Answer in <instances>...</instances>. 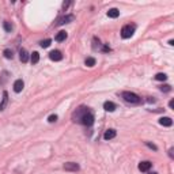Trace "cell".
I'll return each instance as SVG.
<instances>
[{
    "mask_svg": "<svg viewBox=\"0 0 174 174\" xmlns=\"http://www.w3.org/2000/svg\"><path fill=\"white\" fill-rule=\"evenodd\" d=\"M3 26H4L5 31H11V30H12V26L10 24V22H4V24H3Z\"/></svg>",
    "mask_w": 174,
    "mask_h": 174,
    "instance_id": "22",
    "label": "cell"
},
{
    "mask_svg": "<svg viewBox=\"0 0 174 174\" xmlns=\"http://www.w3.org/2000/svg\"><path fill=\"white\" fill-rule=\"evenodd\" d=\"M7 102H8V92L4 91V92H3L2 102H0V110H4L5 106H7Z\"/></svg>",
    "mask_w": 174,
    "mask_h": 174,
    "instance_id": "13",
    "label": "cell"
},
{
    "mask_svg": "<svg viewBox=\"0 0 174 174\" xmlns=\"http://www.w3.org/2000/svg\"><path fill=\"white\" fill-rule=\"evenodd\" d=\"M4 57H5V59H12V57H14L12 50H10V49H5V50H4Z\"/></svg>",
    "mask_w": 174,
    "mask_h": 174,
    "instance_id": "20",
    "label": "cell"
},
{
    "mask_svg": "<svg viewBox=\"0 0 174 174\" xmlns=\"http://www.w3.org/2000/svg\"><path fill=\"white\" fill-rule=\"evenodd\" d=\"M169 155H170V158H173V148L169 150Z\"/></svg>",
    "mask_w": 174,
    "mask_h": 174,
    "instance_id": "28",
    "label": "cell"
},
{
    "mask_svg": "<svg viewBox=\"0 0 174 174\" xmlns=\"http://www.w3.org/2000/svg\"><path fill=\"white\" fill-rule=\"evenodd\" d=\"M50 42H52V41L48 38V40H44V41H41V42H40V45L42 46V48H48V46L50 45Z\"/></svg>",
    "mask_w": 174,
    "mask_h": 174,
    "instance_id": "21",
    "label": "cell"
},
{
    "mask_svg": "<svg viewBox=\"0 0 174 174\" xmlns=\"http://www.w3.org/2000/svg\"><path fill=\"white\" fill-rule=\"evenodd\" d=\"M79 122L83 124V125H86V127H91V125L94 124V114H92V111L89 110L83 117H82Z\"/></svg>",
    "mask_w": 174,
    "mask_h": 174,
    "instance_id": "3",
    "label": "cell"
},
{
    "mask_svg": "<svg viewBox=\"0 0 174 174\" xmlns=\"http://www.w3.org/2000/svg\"><path fill=\"white\" fill-rule=\"evenodd\" d=\"M30 60H31L33 64H37V63L40 61V53H38V52H33V53H31V57H30Z\"/></svg>",
    "mask_w": 174,
    "mask_h": 174,
    "instance_id": "16",
    "label": "cell"
},
{
    "mask_svg": "<svg viewBox=\"0 0 174 174\" xmlns=\"http://www.w3.org/2000/svg\"><path fill=\"white\" fill-rule=\"evenodd\" d=\"M118 15H120V11L117 10V8H110V10L108 11V16H109V18H117Z\"/></svg>",
    "mask_w": 174,
    "mask_h": 174,
    "instance_id": "15",
    "label": "cell"
},
{
    "mask_svg": "<svg viewBox=\"0 0 174 174\" xmlns=\"http://www.w3.org/2000/svg\"><path fill=\"white\" fill-rule=\"evenodd\" d=\"M64 169L65 170H68V171H78L79 169V165L78 163H75V162H68V163H65L64 165Z\"/></svg>",
    "mask_w": 174,
    "mask_h": 174,
    "instance_id": "8",
    "label": "cell"
},
{
    "mask_svg": "<svg viewBox=\"0 0 174 174\" xmlns=\"http://www.w3.org/2000/svg\"><path fill=\"white\" fill-rule=\"evenodd\" d=\"M121 97H122V99H124L125 102L133 103V105H137V103L141 102V98L139 97L137 94H135V92H130V91H124V92H121Z\"/></svg>",
    "mask_w": 174,
    "mask_h": 174,
    "instance_id": "1",
    "label": "cell"
},
{
    "mask_svg": "<svg viewBox=\"0 0 174 174\" xmlns=\"http://www.w3.org/2000/svg\"><path fill=\"white\" fill-rule=\"evenodd\" d=\"M116 103H113V102H110V101H106L105 103H103V109H105L106 111H114L116 110Z\"/></svg>",
    "mask_w": 174,
    "mask_h": 174,
    "instance_id": "11",
    "label": "cell"
},
{
    "mask_svg": "<svg viewBox=\"0 0 174 174\" xmlns=\"http://www.w3.org/2000/svg\"><path fill=\"white\" fill-rule=\"evenodd\" d=\"M69 4H71V3H69V2L64 3V4H63V8H67V7H68V5H69Z\"/></svg>",
    "mask_w": 174,
    "mask_h": 174,
    "instance_id": "27",
    "label": "cell"
},
{
    "mask_svg": "<svg viewBox=\"0 0 174 174\" xmlns=\"http://www.w3.org/2000/svg\"><path fill=\"white\" fill-rule=\"evenodd\" d=\"M48 121H49V122H54V121H57V116H56V114H52V116H49Z\"/></svg>",
    "mask_w": 174,
    "mask_h": 174,
    "instance_id": "24",
    "label": "cell"
},
{
    "mask_svg": "<svg viewBox=\"0 0 174 174\" xmlns=\"http://www.w3.org/2000/svg\"><path fill=\"white\" fill-rule=\"evenodd\" d=\"M159 124L163 125V127H171L173 125V120L170 117H162V118H159Z\"/></svg>",
    "mask_w": 174,
    "mask_h": 174,
    "instance_id": "12",
    "label": "cell"
},
{
    "mask_svg": "<svg viewBox=\"0 0 174 174\" xmlns=\"http://www.w3.org/2000/svg\"><path fill=\"white\" fill-rule=\"evenodd\" d=\"M169 106H170V108H173V106H174V101H173V99L169 102Z\"/></svg>",
    "mask_w": 174,
    "mask_h": 174,
    "instance_id": "29",
    "label": "cell"
},
{
    "mask_svg": "<svg viewBox=\"0 0 174 174\" xmlns=\"http://www.w3.org/2000/svg\"><path fill=\"white\" fill-rule=\"evenodd\" d=\"M19 59H21L22 63H27V61H29V54H27L26 49H21V50H19Z\"/></svg>",
    "mask_w": 174,
    "mask_h": 174,
    "instance_id": "14",
    "label": "cell"
},
{
    "mask_svg": "<svg viewBox=\"0 0 174 174\" xmlns=\"http://www.w3.org/2000/svg\"><path fill=\"white\" fill-rule=\"evenodd\" d=\"M155 79H156V80H160V82H163V80H166V79H167V76H166V73H156V75H155Z\"/></svg>",
    "mask_w": 174,
    "mask_h": 174,
    "instance_id": "19",
    "label": "cell"
},
{
    "mask_svg": "<svg viewBox=\"0 0 174 174\" xmlns=\"http://www.w3.org/2000/svg\"><path fill=\"white\" fill-rule=\"evenodd\" d=\"M151 167H152V163L148 162V160H144V162L139 163V170L140 171H148Z\"/></svg>",
    "mask_w": 174,
    "mask_h": 174,
    "instance_id": "9",
    "label": "cell"
},
{
    "mask_svg": "<svg viewBox=\"0 0 174 174\" xmlns=\"http://www.w3.org/2000/svg\"><path fill=\"white\" fill-rule=\"evenodd\" d=\"M116 135H117V132L114 129H108L103 133V139H105V140H110V139L116 137Z\"/></svg>",
    "mask_w": 174,
    "mask_h": 174,
    "instance_id": "10",
    "label": "cell"
},
{
    "mask_svg": "<svg viewBox=\"0 0 174 174\" xmlns=\"http://www.w3.org/2000/svg\"><path fill=\"white\" fill-rule=\"evenodd\" d=\"M84 64H86L87 67H94V65H95V59H94V57H87V59L84 60Z\"/></svg>",
    "mask_w": 174,
    "mask_h": 174,
    "instance_id": "18",
    "label": "cell"
},
{
    "mask_svg": "<svg viewBox=\"0 0 174 174\" xmlns=\"http://www.w3.org/2000/svg\"><path fill=\"white\" fill-rule=\"evenodd\" d=\"M89 110H90V109L86 108V106H80V108L76 109L75 113L72 114V120H73L75 122H79V121H80V118H82V117H83Z\"/></svg>",
    "mask_w": 174,
    "mask_h": 174,
    "instance_id": "4",
    "label": "cell"
},
{
    "mask_svg": "<svg viewBox=\"0 0 174 174\" xmlns=\"http://www.w3.org/2000/svg\"><path fill=\"white\" fill-rule=\"evenodd\" d=\"M65 38H67V33H65V31L57 33V35H56V41H57V42H61V41H64Z\"/></svg>",
    "mask_w": 174,
    "mask_h": 174,
    "instance_id": "17",
    "label": "cell"
},
{
    "mask_svg": "<svg viewBox=\"0 0 174 174\" xmlns=\"http://www.w3.org/2000/svg\"><path fill=\"white\" fill-rule=\"evenodd\" d=\"M23 87H24V83L22 79H16V80L14 82V91L15 92H21L22 90H23Z\"/></svg>",
    "mask_w": 174,
    "mask_h": 174,
    "instance_id": "7",
    "label": "cell"
},
{
    "mask_svg": "<svg viewBox=\"0 0 174 174\" xmlns=\"http://www.w3.org/2000/svg\"><path fill=\"white\" fill-rule=\"evenodd\" d=\"M73 19H75L73 15H65V16H63V18H60L59 21L56 22V24L60 26V24H64V23H69V22H72Z\"/></svg>",
    "mask_w": 174,
    "mask_h": 174,
    "instance_id": "5",
    "label": "cell"
},
{
    "mask_svg": "<svg viewBox=\"0 0 174 174\" xmlns=\"http://www.w3.org/2000/svg\"><path fill=\"white\" fill-rule=\"evenodd\" d=\"M102 50H103V52H110V48L105 45V46H103V48H102Z\"/></svg>",
    "mask_w": 174,
    "mask_h": 174,
    "instance_id": "26",
    "label": "cell"
},
{
    "mask_svg": "<svg viewBox=\"0 0 174 174\" xmlns=\"http://www.w3.org/2000/svg\"><path fill=\"white\" fill-rule=\"evenodd\" d=\"M135 29H136V26L135 24H125L124 27L121 29V37L122 38H130L133 35V33H135Z\"/></svg>",
    "mask_w": 174,
    "mask_h": 174,
    "instance_id": "2",
    "label": "cell"
},
{
    "mask_svg": "<svg viewBox=\"0 0 174 174\" xmlns=\"http://www.w3.org/2000/svg\"><path fill=\"white\" fill-rule=\"evenodd\" d=\"M49 59L53 60V61H60V60L63 59V54L60 50H52L50 53H49Z\"/></svg>",
    "mask_w": 174,
    "mask_h": 174,
    "instance_id": "6",
    "label": "cell"
},
{
    "mask_svg": "<svg viewBox=\"0 0 174 174\" xmlns=\"http://www.w3.org/2000/svg\"><path fill=\"white\" fill-rule=\"evenodd\" d=\"M148 174H158V173H155V171H152V173H148Z\"/></svg>",
    "mask_w": 174,
    "mask_h": 174,
    "instance_id": "30",
    "label": "cell"
},
{
    "mask_svg": "<svg viewBox=\"0 0 174 174\" xmlns=\"http://www.w3.org/2000/svg\"><path fill=\"white\" fill-rule=\"evenodd\" d=\"M146 144H147V146H148L150 147V148H152V150H155V151H156V146H155V144H151V143H150V141H146Z\"/></svg>",
    "mask_w": 174,
    "mask_h": 174,
    "instance_id": "25",
    "label": "cell"
},
{
    "mask_svg": "<svg viewBox=\"0 0 174 174\" xmlns=\"http://www.w3.org/2000/svg\"><path fill=\"white\" fill-rule=\"evenodd\" d=\"M159 89L162 90V91H166V92H167V91H170V90H171V87L169 86V84H165V86H160Z\"/></svg>",
    "mask_w": 174,
    "mask_h": 174,
    "instance_id": "23",
    "label": "cell"
}]
</instances>
